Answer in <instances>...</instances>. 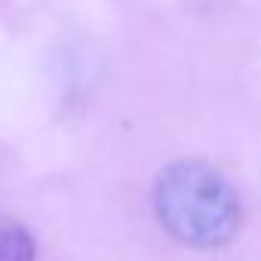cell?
I'll list each match as a JSON object with an SVG mask.
<instances>
[{"mask_svg": "<svg viewBox=\"0 0 261 261\" xmlns=\"http://www.w3.org/2000/svg\"><path fill=\"white\" fill-rule=\"evenodd\" d=\"M157 221L185 246L218 249L243 224V206L230 181L203 160H172L154 181Z\"/></svg>", "mask_w": 261, "mask_h": 261, "instance_id": "1", "label": "cell"}, {"mask_svg": "<svg viewBox=\"0 0 261 261\" xmlns=\"http://www.w3.org/2000/svg\"><path fill=\"white\" fill-rule=\"evenodd\" d=\"M0 261H34L31 233L10 215H0Z\"/></svg>", "mask_w": 261, "mask_h": 261, "instance_id": "2", "label": "cell"}]
</instances>
